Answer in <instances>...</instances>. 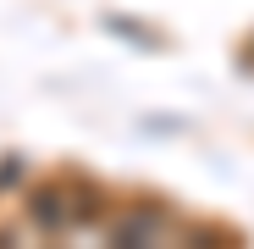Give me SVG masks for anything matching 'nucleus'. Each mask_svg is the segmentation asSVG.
<instances>
[{
	"label": "nucleus",
	"mask_w": 254,
	"mask_h": 249,
	"mask_svg": "<svg viewBox=\"0 0 254 249\" xmlns=\"http://www.w3.org/2000/svg\"><path fill=\"white\" fill-rule=\"evenodd\" d=\"M72 216H77V211H66V205H61V194H56V188H45V194H33V222H45L50 233H61V227H72Z\"/></svg>",
	"instance_id": "obj_1"
},
{
	"label": "nucleus",
	"mask_w": 254,
	"mask_h": 249,
	"mask_svg": "<svg viewBox=\"0 0 254 249\" xmlns=\"http://www.w3.org/2000/svg\"><path fill=\"white\" fill-rule=\"evenodd\" d=\"M149 233H160V211H138V216H127V222L111 227L116 244H127V238H149Z\"/></svg>",
	"instance_id": "obj_2"
}]
</instances>
